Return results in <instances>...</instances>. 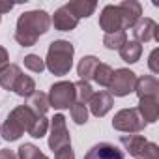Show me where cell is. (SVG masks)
Wrapping results in <instances>:
<instances>
[{"instance_id":"6da1fadb","label":"cell","mask_w":159,"mask_h":159,"mask_svg":"<svg viewBox=\"0 0 159 159\" xmlns=\"http://www.w3.org/2000/svg\"><path fill=\"white\" fill-rule=\"evenodd\" d=\"M49 26H51V15L45 10L25 11L17 19L15 41L23 47H32L39 39V36L49 32Z\"/></svg>"},{"instance_id":"7a4b0ae2","label":"cell","mask_w":159,"mask_h":159,"mask_svg":"<svg viewBox=\"0 0 159 159\" xmlns=\"http://www.w3.org/2000/svg\"><path fill=\"white\" fill-rule=\"evenodd\" d=\"M73 54H75V47L66 41V39H54L49 45L47 51V58H45V67L52 73V75H67L71 66H73Z\"/></svg>"},{"instance_id":"3957f363","label":"cell","mask_w":159,"mask_h":159,"mask_svg":"<svg viewBox=\"0 0 159 159\" xmlns=\"http://www.w3.org/2000/svg\"><path fill=\"white\" fill-rule=\"evenodd\" d=\"M34 120H36V114L26 105H19L8 114V120L2 124V127H0V135H2V139L6 142L19 140L21 135L30 129Z\"/></svg>"},{"instance_id":"277c9868","label":"cell","mask_w":159,"mask_h":159,"mask_svg":"<svg viewBox=\"0 0 159 159\" xmlns=\"http://www.w3.org/2000/svg\"><path fill=\"white\" fill-rule=\"evenodd\" d=\"M49 107L56 109V111H64V109H69L73 103H75V86L73 83L69 81H60V83H54L51 88H49Z\"/></svg>"},{"instance_id":"5b68a950","label":"cell","mask_w":159,"mask_h":159,"mask_svg":"<svg viewBox=\"0 0 159 159\" xmlns=\"http://www.w3.org/2000/svg\"><path fill=\"white\" fill-rule=\"evenodd\" d=\"M135 83H137V75L127 69V67H120L114 69L112 79H111V84H109V94L116 96V98H125L131 92H135Z\"/></svg>"},{"instance_id":"8992f818","label":"cell","mask_w":159,"mask_h":159,"mask_svg":"<svg viewBox=\"0 0 159 159\" xmlns=\"http://www.w3.org/2000/svg\"><path fill=\"white\" fill-rule=\"evenodd\" d=\"M112 127H114L116 131L133 135V133H140V131L146 127V124L142 122V118H140V114L137 112V109H122V111H118V112L114 114V118H112Z\"/></svg>"},{"instance_id":"52a82bcc","label":"cell","mask_w":159,"mask_h":159,"mask_svg":"<svg viewBox=\"0 0 159 159\" xmlns=\"http://www.w3.org/2000/svg\"><path fill=\"white\" fill-rule=\"evenodd\" d=\"M49 129H51L49 148L52 152H58L64 146H71V137H69V131L66 127V116L64 114H54V118H51V122H49Z\"/></svg>"},{"instance_id":"ba28073f","label":"cell","mask_w":159,"mask_h":159,"mask_svg":"<svg viewBox=\"0 0 159 159\" xmlns=\"http://www.w3.org/2000/svg\"><path fill=\"white\" fill-rule=\"evenodd\" d=\"M133 36H135L133 41H137L140 45L153 41V39L159 41V25L150 17H140L137 21V25L133 26Z\"/></svg>"},{"instance_id":"9c48e42d","label":"cell","mask_w":159,"mask_h":159,"mask_svg":"<svg viewBox=\"0 0 159 159\" xmlns=\"http://www.w3.org/2000/svg\"><path fill=\"white\" fill-rule=\"evenodd\" d=\"M99 28H101L105 34H112V32L124 30V25H122V13H120L118 6H114V4H107V6L101 10V15H99ZM124 32H125V30H124Z\"/></svg>"},{"instance_id":"30bf717a","label":"cell","mask_w":159,"mask_h":159,"mask_svg":"<svg viewBox=\"0 0 159 159\" xmlns=\"http://www.w3.org/2000/svg\"><path fill=\"white\" fill-rule=\"evenodd\" d=\"M114 105V99L109 92H94L92 98L88 99L86 107L90 109V112L96 116V118H103Z\"/></svg>"},{"instance_id":"8fae6325","label":"cell","mask_w":159,"mask_h":159,"mask_svg":"<svg viewBox=\"0 0 159 159\" xmlns=\"http://www.w3.org/2000/svg\"><path fill=\"white\" fill-rule=\"evenodd\" d=\"M118 10L122 13L124 30L133 28L137 25V21L140 19V15H142V6H140V2H137V0H124L122 4H118Z\"/></svg>"},{"instance_id":"7c38bea8","label":"cell","mask_w":159,"mask_h":159,"mask_svg":"<svg viewBox=\"0 0 159 159\" xmlns=\"http://www.w3.org/2000/svg\"><path fill=\"white\" fill-rule=\"evenodd\" d=\"M84 159H125V157L118 146L111 142H99V144H94L86 152Z\"/></svg>"},{"instance_id":"4fadbf2b","label":"cell","mask_w":159,"mask_h":159,"mask_svg":"<svg viewBox=\"0 0 159 159\" xmlns=\"http://www.w3.org/2000/svg\"><path fill=\"white\" fill-rule=\"evenodd\" d=\"M135 94L139 96V99H144V98L159 99V81L153 75L139 77L137 83H135Z\"/></svg>"},{"instance_id":"5bb4252c","label":"cell","mask_w":159,"mask_h":159,"mask_svg":"<svg viewBox=\"0 0 159 159\" xmlns=\"http://www.w3.org/2000/svg\"><path fill=\"white\" fill-rule=\"evenodd\" d=\"M137 112L140 114V118H142L144 124H153V122H157V118H159V99H153V98L139 99Z\"/></svg>"},{"instance_id":"9a60e30c","label":"cell","mask_w":159,"mask_h":159,"mask_svg":"<svg viewBox=\"0 0 159 159\" xmlns=\"http://www.w3.org/2000/svg\"><path fill=\"white\" fill-rule=\"evenodd\" d=\"M51 25H54V28L60 30V32H69V30L77 28L79 19H75V17L62 6V8H58V10L54 11V15L51 17Z\"/></svg>"},{"instance_id":"2e32d148","label":"cell","mask_w":159,"mask_h":159,"mask_svg":"<svg viewBox=\"0 0 159 159\" xmlns=\"http://www.w3.org/2000/svg\"><path fill=\"white\" fill-rule=\"evenodd\" d=\"M64 8H66L75 19H86V17H90V15L96 11L98 4L94 2V0H73V2H67Z\"/></svg>"},{"instance_id":"e0dca14e","label":"cell","mask_w":159,"mask_h":159,"mask_svg":"<svg viewBox=\"0 0 159 159\" xmlns=\"http://www.w3.org/2000/svg\"><path fill=\"white\" fill-rule=\"evenodd\" d=\"M120 144L124 146V150H125L129 155L139 157V155L142 153L144 146L148 144V140H146L144 135H137V133H133V135H124V137H120Z\"/></svg>"},{"instance_id":"ac0fdd59","label":"cell","mask_w":159,"mask_h":159,"mask_svg":"<svg viewBox=\"0 0 159 159\" xmlns=\"http://www.w3.org/2000/svg\"><path fill=\"white\" fill-rule=\"evenodd\" d=\"M23 75V71H21V67L17 66V64H10V66H6L2 71H0V86H2L4 90H11L13 92V86H15V83H17V79Z\"/></svg>"},{"instance_id":"d6986e66","label":"cell","mask_w":159,"mask_h":159,"mask_svg":"<svg viewBox=\"0 0 159 159\" xmlns=\"http://www.w3.org/2000/svg\"><path fill=\"white\" fill-rule=\"evenodd\" d=\"M99 66V60L96 56H83L79 60V66H77V75L81 77V81H88L94 79V73H96V67Z\"/></svg>"},{"instance_id":"ffe728a7","label":"cell","mask_w":159,"mask_h":159,"mask_svg":"<svg viewBox=\"0 0 159 159\" xmlns=\"http://www.w3.org/2000/svg\"><path fill=\"white\" fill-rule=\"evenodd\" d=\"M26 107H28L36 116H45L47 111L51 109V107H49V98H47V94H43V92H34V94L28 98Z\"/></svg>"},{"instance_id":"44dd1931","label":"cell","mask_w":159,"mask_h":159,"mask_svg":"<svg viewBox=\"0 0 159 159\" xmlns=\"http://www.w3.org/2000/svg\"><path fill=\"white\" fill-rule=\"evenodd\" d=\"M118 52H120V58H122L124 62H127V64H135V62L140 60L142 45L137 43V41H125V43L118 49Z\"/></svg>"},{"instance_id":"7402d4cb","label":"cell","mask_w":159,"mask_h":159,"mask_svg":"<svg viewBox=\"0 0 159 159\" xmlns=\"http://www.w3.org/2000/svg\"><path fill=\"white\" fill-rule=\"evenodd\" d=\"M13 92L19 96V98H30L34 92H36V83H34V79L28 77V75H21L17 79V83L13 86Z\"/></svg>"},{"instance_id":"603a6c76","label":"cell","mask_w":159,"mask_h":159,"mask_svg":"<svg viewBox=\"0 0 159 159\" xmlns=\"http://www.w3.org/2000/svg\"><path fill=\"white\" fill-rule=\"evenodd\" d=\"M73 86H75V101H79V103H88V99L92 98V94H94V90H92V84L88 83V81H81L79 79L77 83H73Z\"/></svg>"},{"instance_id":"cb8c5ba5","label":"cell","mask_w":159,"mask_h":159,"mask_svg":"<svg viewBox=\"0 0 159 159\" xmlns=\"http://www.w3.org/2000/svg\"><path fill=\"white\" fill-rule=\"evenodd\" d=\"M112 73H114V69H112L109 64H101V62H99V66L96 67V73H94V81H96L99 86L109 88L111 79H112Z\"/></svg>"},{"instance_id":"d4e9b609","label":"cell","mask_w":159,"mask_h":159,"mask_svg":"<svg viewBox=\"0 0 159 159\" xmlns=\"http://www.w3.org/2000/svg\"><path fill=\"white\" fill-rule=\"evenodd\" d=\"M127 41V34L124 30H118V32H112V34H105L103 36V45L111 51H118L124 43Z\"/></svg>"},{"instance_id":"484cf974","label":"cell","mask_w":159,"mask_h":159,"mask_svg":"<svg viewBox=\"0 0 159 159\" xmlns=\"http://www.w3.org/2000/svg\"><path fill=\"white\" fill-rule=\"evenodd\" d=\"M69 112H71V118H73V122H75L77 125H83V124L88 122V107H86L84 103L75 101V103L69 107Z\"/></svg>"},{"instance_id":"4316f807","label":"cell","mask_w":159,"mask_h":159,"mask_svg":"<svg viewBox=\"0 0 159 159\" xmlns=\"http://www.w3.org/2000/svg\"><path fill=\"white\" fill-rule=\"evenodd\" d=\"M47 131H49V120L45 116H36V120L32 122V125L28 129V135L34 139H41L47 135Z\"/></svg>"},{"instance_id":"83f0119b","label":"cell","mask_w":159,"mask_h":159,"mask_svg":"<svg viewBox=\"0 0 159 159\" xmlns=\"http://www.w3.org/2000/svg\"><path fill=\"white\" fill-rule=\"evenodd\" d=\"M41 155L43 153L39 152V148L28 142L19 146V152H17V159H41Z\"/></svg>"},{"instance_id":"f1b7e54d","label":"cell","mask_w":159,"mask_h":159,"mask_svg":"<svg viewBox=\"0 0 159 159\" xmlns=\"http://www.w3.org/2000/svg\"><path fill=\"white\" fill-rule=\"evenodd\" d=\"M25 67L32 73H41L45 69V60L39 58L38 54H28L25 56Z\"/></svg>"},{"instance_id":"f546056e","label":"cell","mask_w":159,"mask_h":159,"mask_svg":"<svg viewBox=\"0 0 159 159\" xmlns=\"http://www.w3.org/2000/svg\"><path fill=\"white\" fill-rule=\"evenodd\" d=\"M135 159H159V146L155 142H148L142 150V153Z\"/></svg>"},{"instance_id":"4dcf8cb0","label":"cell","mask_w":159,"mask_h":159,"mask_svg":"<svg viewBox=\"0 0 159 159\" xmlns=\"http://www.w3.org/2000/svg\"><path fill=\"white\" fill-rule=\"evenodd\" d=\"M157 58H159V49H153L150 52V58H148V67L153 73V77L159 73V62H157Z\"/></svg>"},{"instance_id":"1f68e13d","label":"cell","mask_w":159,"mask_h":159,"mask_svg":"<svg viewBox=\"0 0 159 159\" xmlns=\"http://www.w3.org/2000/svg\"><path fill=\"white\" fill-rule=\"evenodd\" d=\"M54 159H75L73 148H71V146H64V148H60L58 152H54Z\"/></svg>"},{"instance_id":"d6a6232c","label":"cell","mask_w":159,"mask_h":159,"mask_svg":"<svg viewBox=\"0 0 159 159\" xmlns=\"http://www.w3.org/2000/svg\"><path fill=\"white\" fill-rule=\"evenodd\" d=\"M6 66H10V54L2 45H0V71H2Z\"/></svg>"},{"instance_id":"836d02e7","label":"cell","mask_w":159,"mask_h":159,"mask_svg":"<svg viewBox=\"0 0 159 159\" xmlns=\"http://www.w3.org/2000/svg\"><path fill=\"white\" fill-rule=\"evenodd\" d=\"M11 10H13L11 2H4V0H0V17H2L4 13H8V11H11Z\"/></svg>"},{"instance_id":"e575fe53","label":"cell","mask_w":159,"mask_h":159,"mask_svg":"<svg viewBox=\"0 0 159 159\" xmlns=\"http://www.w3.org/2000/svg\"><path fill=\"white\" fill-rule=\"evenodd\" d=\"M0 159H17V153L11 150H0Z\"/></svg>"},{"instance_id":"d590c367","label":"cell","mask_w":159,"mask_h":159,"mask_svg":"<svg viewBox=\"0 0 159 159\" xmlns=\"http://www.w3.org/2000/svg\"><path fill=\"white\" fill-rule=\"evenodd\" d=\"M0 19H2V17H0Z\"/></svg>"}]
</instances>
